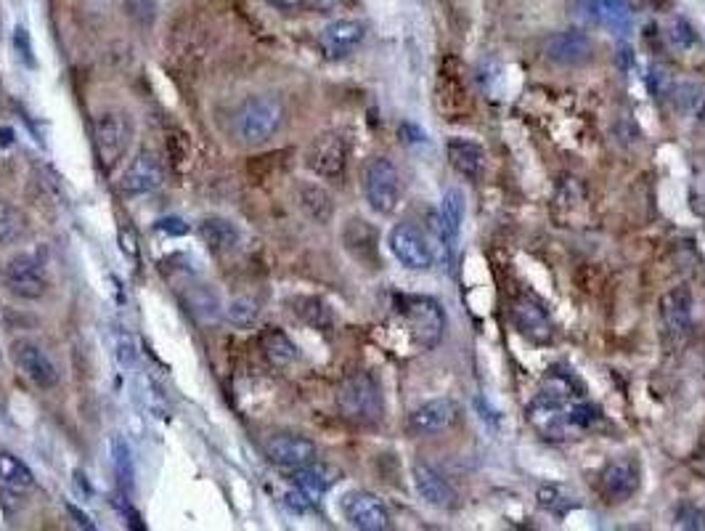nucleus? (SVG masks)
Listing matches in <instances>:
<instances>
[{"label": "nucleus", "mask_w": 705, "mask_h": 531, "mask_svg": "<svg viewBox=\"0 0 705 531\" xmlns=\"http://www.w3.org/2000/svg\"><path fill=\"white\" fill-rule=\"evenodd\" d=\"M199 234L204 245L215 252H231L239 245V229L229 218H204L199 223Z\"/></svg>", "instance_id": "26"}, {"label": "nucleus", "mask_w": 705, "mask_h": 531, "mask_svg": "<svg viewBox=\"0 0 705 531\" xmlns=\"http://www.w3.org/2000/svg\"><path fill=\"white\" fill-rule=\"evenodd\" d=\"M395 311L403 319L406 329L411 332L414 343L425 351L435 348L443 340L446 332V311L443 306L428 295H398Z\"/></svg>", "instance_id": "2"}, {"label": "nucleus", "mask_w": 705, "mask_h": 531, "mask_svg": "<svg viewBox=\"0 0 705 531\" xmlns=\"http://www.w3.org/2000/svg\"><path fill=\"white\" fill-rule=\"evenodd\" d=\"M576 14L613 35H628L634 27V11L628 0H576Z\"/></svg>", "instance_id": "13"}, {"label": "nucleus", "mask_w": 705, "mask_h": 531, "mask_svg": "<svg viewBox=\"0 0 705 531\" xmlns=\"http://www.w3.org/2000/svg\"><path fill=\"white\" fill-rule=\"evenodd\" d=\"M343 513L352 529L385 531L390 526V513L377 494L369 491H351L343 499Z\"/></svg>", "instance_id": "15"}, {"label": "nucleus", "mask_w": 705, "mask_h": 531, "mask_svg": "<svg viewBox=\"0 0 705 531\" xmlns=\"http://www.w3.org/2000/svg\"><path fill=\"white\" fill-rule=\"evenodd\" d=\"M311 8H318V11H326V8H332V5H337L340 0H306Z\"/></svg>", "instance_id": "45"}, {"label": "nucleus", "mask_w": 705, "mask_h": 531, "mask_svg": "<svg viewBox=\"0 0 705 531\" xmlns=\"http://www.w3.org/2000/svg\"><path fill=\"white\" fill-rule=\"evenodd\" d=\"M544 59L557 67H584L594 59V41L576 27L551 33L544 41Z\"/></svg>", "instance_id": "12"}, {"label": "nucleus", "mask_w": 705, "mask_h": 531, "mask_svg": "<svg viewBox=\"0 0 705 531\" xmlns=\"http://www.w3.org/2000/svg\"><path fill=\"white\" fill-rule=\"evenodd\" d=\"M306 165L318 178L337 181L348 167V144L340 133H321L306 152Z\"/></svg>", "instance_id": "9"}, {"label": "nucleus", "mask_w": 705, "mask_h": 531, "mask_svg": "<svg viewBox=\"0 0 705 531\" xmlns=\"http://www.w3.org/2000/svg\"><path fill=\"white\" fill-rule=\"evenodd\" d=\"M67 510H70V513H72V516H75V518H78L80 526H85V529H93V524H90V518H88V516H85V513H80V510H78V507H75V505H70V507H67Z\"/></svg>", "instance_id": "44"}, {"label": "nucleus", "mask_w": 705, "mask_h": 531, "mask_svg": "<svg viewBox=\"0 0 705 531\" xmlns=\"http://www.w3.org/2000/svg\"><path fill=\"white\" fill-rule=\"evenodd\" d=\"M337 407L348 422L363 428L377 425L385 414L382 391L369 372H355L343 380V385L337 388Z\"/></svg>", "instance_id": "1"}, {"label": "nucleus", "mask_w": 705, "mask_h": 531, "mask_svg": "<svg viewBox=\"0 0 705 531\" xmlns=\"http://www.w3.org/2000/svg\"><path fill=\"white\" fill-rule=\"evenodd\" d=\"M11 356L19 372L38 388H53L61 377V372L56 367V362L51 359V354L40 346L38 340L22 337L11 346Z\"/></svg>", "instance_id": "8"}, {"label": "nucleus", "mask_w": 705, "mask_h": 531, "mask_svg": "<svg viewBox=\"0 0 705 531\" xmlns=\"http://www.w3.org/2000/svg\"><path fill=\"white\" fill-rule=\"evenodd\" d=\"M284 123V109L271 96L247 99L234 115V133L241 144H266Z\"/></svg>", "instance_id": "4"}, {"label": "nucleus", "mask_w": 705, "mask_h": 531, "mask_svg": "<svg viewBox=\"0 0 705 531\" xmlns=\"http://www.w3.org/2000/svg\"><path fill=\"white\" fill-rule=\"evenodd\" d=\"M226 319H229V325H234L236 329L255 327L258 319H260V306H258V300H252V298H236V300H231V303L226 306Z\"/></svg>", "instance_id": "32"}, {"label": "nucleus", "mask_w": 705, "mask_h": 531, "mask_svg": "<svg viewBox=\"0 0 705 531\" xmlns=\"http://www.w3.org/2000/svg\"><path fill=\"white\" fill-rule=\"evenodd\" d=\"M24 229V221H22V213L14 207V204L3 203L0 200V245H8L14 242Z\"/></svg>", "instance_id": "34"}, {"label": "nucleus", "mask_w": 705, "mask_h": 531, "mask_svg": "<svg viewBox=\"0 0 705 531\" xmlns=\"http://www.w3.org/2000/svg\"><path fill=\"white\" fill-rule=\"evenodd\" d=\"M3 285L19 298L35 300L48 289V269L38 252H19L3 266Z\"/></svg>", "instance_id": "6"}, {"label": "nucleus", "mask_w": 705, "mask_h": 531, "mask_svg": "<svg viewBox=\"0 0 705 531\" xmlns=\"http://www.w3.org/2000/svg\"><path fill=\"white\" fill-rule=\"evenodd\" d=\"M437 107L446 115V120H459L472 112L465 67L456 59H443V67L437 72Z\"/></svg>", "instance_id": "7"}, {"label": "nucleus", "mask_w": 705, "mask_h": 531, "mask_svg": "<svg viewBox=\"0 0 705 531\" xmlns=\"http://www.w3.org/2000/svg\"><path fill=\"white\" fill-rule=\"evenodd\" d=\"M0 484L19 494V491H30L35 487V476L19 457L0 451Z\"/></svg>", "instance_id": "28"}, {"label": "nucleus", "mask_w": 705, "mask_h": 531, "mask_svg": "<svg viewBox=\"0 0 705 531\" xmlns=\"http://www.w3.org/2000/svg\"><path fill=\"white\" fill-rule=\"evenodd\" d=\"M676 526L679 529H692V531H703L705 529V513L695 505H682L676 510Z\"/></svg>", "instance_id": "38"}, {"label": "nucleus", "mask_w": 705, "mask_h": 531, "mask_svg": "<svg viewBox=\"0 0 705 531\" xmlns=\"http://www.w3.org/2000/svg\"><path fill=\"white\" fill-rule=\"evenodd\" d=\"M411 479H414V487L419 491V497L432 505V507H440V510H448L454 502H456V491L451 489V484L437 473L432 470L430 465L425 462H417L411 468Z\"/></svg>", "instance_id": "21"}, {"label": "nucleus", "mask_w": 705, "mask_h": 531, "mask_svg": "<svg viewBox=\"0 0 705 531\" xmlns=\"http://www.w3.org/2000/svg\"><path fill=\"white\" fill-rule=\"evenodd\" d=\"M266 457L278 465V468H287V470H297L303 465H311L315 457H318V450L311 439L306 436H292V433H281V436H274L268 444H266Z\"/></svg>", "instance_id": "18"}, {"label": "nucleus", "mask_w": 705, "mask_h": 531, "mask_svg": "<svg viewBox=\"0 0 705 531\" xmlns=\"http://www.w3.org/2000/svg\"><path fill=\"white\" fill-rule=\"evenodd\" d=\"M639 489V468L628 460H616L602 473V491L610 502H626Z\"/></svg>", "instance_id": "22"}, {"label": "nucleus", "mask_w": 705, "mask_h": 531, "mask_svg": "<svg viewBox=\"0 0 705 531\" xmlns=\"http://www.w3.org/2000/svg\"><path fill=\"white\" fill-rule=\"evenodd\" d=\"M284 502H287V507L289 510H295V513H308L311 507H314V497L308 494V491H303L300 487L295 491H289L287 497H284Z\"/></svg>", "instance_id": "40"}, {"label": "nucleus", "mask_w": 705, "mask_h": 531, "mask_svg": "<svg viewBox=\"0 0 705 531\" xmlns=\"http://www.w3.org/2000/svg\"><path fill=\"white\" fill-rule=\"evenodd\" d=\"M528 420H531V425H533L541 436L554 439V441H557V439H568V436L573 433V425H570V420H568L565 399H559V396H554V394H549V391H541V394L531 402Z\"/></svg>", "instance_id": "14"}, {"label": "nucleus", "mask_w": 705, "mask_h": 531, "mask_svg": "<svg viewBox=\"0 0 705 531\" xmlns=\"http://www.w3.org/2000/svg\"><path fill=\"white\" fill-rule=\"evenodd\" d=\"M668 41L673 43L676 48H692L695 43H698V33H695V27L684 19V16H673L671 22H668Z\"/></svg>", "instance_id": "35"}, {"label": "nucleus", "mask_w": 705, "mask_h": 531, "mask_svg": "<svg viewBox=\"0 0 705 531\" xmlns=\"http://www.w3.org/2000/svg\"><path fill=\"white\" fill-rule=\"evenodd\" d=\"M133 136H136V125H133V118L122 109H107L101 112L96 120H93V147H96V157L101 167L109 173L115 170L130 144H133Z\"/></svg>", "instance_id": "3"}, {"label": "nucleus", "mask_w": 705, "mask_h": 531, "mask_svg": "<svg viewBox=\"0 0 705 531\" xmlns=\"http://www.w3.org/2000/svg\"><path fill=\"white\" fill-rule=\"evenodd\" d=\"M459 417V407L451 399H432L409 417V433L414 436H435L451 428Z\"/></svg>", "instance_id": "20"}, {"label": "nucleus", "mask_w": 705, "mask_h": 531, "mask_svg": "<svg viewBox=\"0 0 705 531\" xmlns=\"http://www.w3.org/2000/svg\"><path fill=\"white\" fill-rule=\"evenodd\" d=\"M127 14L138 22V24H152L157 19V3L155 0H125Z\"/></svg>", "instance_id": "37"}, {"label": "nucleus", "mask_w": 705, "mask_h": 531, "mask_svg": "<svg viewBox=\"0 0 705 531\" xmlns=\"http://www.w3.org/2000/svg\"><path fill=\"white\" fill-rule=\"evenodd\" d=\"M292 481L295 487H300L303 491H308L314 499H318L321 494L332 489L337 481H340V470L332 468V465H321V462H311V465H303L292 473Z\"/></svg>", "instance_id": "24"}, {"label": "nucleus", "mask_w": 705, "mask_h": 531, "mask_svg": "<svg viewBox=\"0 0 705 531\" xmlns=\"http://www.w3.org/2000/svg\"><path fill=\"white\" fill-rule=\"evenodd\" d=\"M512 325L525 340H531L536 346H547L554 337V325H551L549 314L533 298H517L512 303Z\"/></svg>", "instance_id": "17"}, {"label": "nucleus", "mask_w": 705, "mask_h": 531, "mask_svg": "<svg viewBox=\"0 0 705 531\" xmlns=\"http://www.w3.org/2000/svg\"><path fill=\"white\" fill-rule=\"evenodd\" d=\"M599 407H594L591 402H578V404H573V407L568 409V420H570V425H573V431H587L591 428L597 420H599Z\"/></svg>", "instance_id": "36"}, {"label": "nucleus", "mask_w": 705, "mask_h": 531, "mask_svg": "<svg viewBox=\"0 0 705 531\" xmlns=\"http://www.w3.org/2000/svg\"><path fill=\"white\" fill-rule=\"evenodd\" d=\"M343 240H345V247L351 250L358 261L377 263V232L366 221H351L345 234H343Z\"/></svg>", "instance_id": "27"}, {"label": "nucleus", "mask_w": 705, "mask_h": 531, "mask_svg": "<svg viewBox=\"0 0 705 531\" xmlns=\"http://www.w3.org/2000/svg\"><path fill=\"white\" fill-rule=\"evenodd\" d=\"M164 181V167L159 163L155 152H141L136 160L125 167L122 178H119V189L127 197H141V194H152L157 192Z\"/></svg>", "instance_id": "16"}, {"label": "nucleus", "mask_w": 705, "mask_h": 531, "mask_svg": "<svg viewBox=\"0 0 705 531\" xmlns=\"http://www.w3.org/2000/svg\"><path fill=\"white\" fill-rule=\"evenodd\" d=\"M263 351L268 356V362L274 367H289L295 359H297V348L295 343L281 332V329H268L263 335Z\"/></svg>", "instance_id": "30"}, {"label": "nucleus", "mask_w": 705, "mask_h": 531, "mask_svg": "<svg viewBox=\"0 0 705 531\" xmlns=\"http://www.w3.org/2000/svg\"><path fill=\"white\" fill-rule=\"evenodd\" d=\"M390 252L400 261V266L411 271H428L435 261L430 240L414 223H398L390 232Z\"/></svg>", "instance_id": "10"}, {"label": "nucleus", "mask_w": 705, "mask_h": 531, "mask_svg": "<svg viewBox=\"0 0 705 531\" xmlns=\"http://www.w3.org/2000/svg\"><path fill=\"white\" fill-rule=\"evenodd\" d=\"M446 155H448V163L454 165L456 173H462L465 178L470 181H477L483 175V167H485V152L477 141H470V138H448L446 144Z\"/></svg>", "instance_id": "23"}, {"label": "nucleus", "mask_w": 705, "mask_h": 531, "mask_svg": "<svg viewBox=\"0 0 705 531\" xmlns=\"http://www.w3.org/2000/svg\"><path fill=\"white\" fill-rule=\"evenodd\" d=\"M539 505H541L544 510H549L551 516H557V518L568 516V510L576 507V502L565 494V489H559V487H541V489H539Z\"/></svg>", "instance_id": "33"}, {"label": "nucleus", "mask_w": 705, "mask_h": 531, "mask_svg": "<svg viewBox=\"0 0 705 531\" xmlns=\"http://www.w3.org/2000/svg\"><path fill=\"white\" fill-rule=\"evenodd\" d=\"M119 250L127 255V258H138V237H136V232H133V226L130 223H122L119 226Z\"/></svg>", "instance_id": "41"}, {"label": "nucleus", "mask_w": 705, "mask_h": 531, "mask_svg": "<svg viewBox=\"0 0 705 531\" xmlns=\"http://www.w3.org/2000/svg\"><path fill=\"white\" fill-rule=\"evenodd\" d=\"M366 38V27L363 22H355V19H337L332 24L324 27L321 33V51L326 59H345L351 56L352 51L363 43Z\"/></svg>", "instance_id": "19"}, {"label": "nucleus", "mask_w": 705, "mask_h": 531, "mask_svg": "<svg viewBox=\"0 0 705 531\" xmlns=\"http://www.w3.org/2000/svg\"><path fill=\"white\" fill-rule=\"evenodd\" d=\"M297 204H300V210H303L311 221H315V223H329L332 215H334V200H332V194H329L324 186L311 184V181H306V184L297 186Z\"/></svg>", "instance_id": "25"}, {"label": "nucleus", "mask_w": 705, "mask_h": 531, "mask_svg": "<svg viewBox=\"0 0 705 531\" xmlns=\"http://www.w3.org/2000/svg\"><path fill=\"white\" fill-rule=\"evenodd\" d=\"M14 45H16V53L22 56V62H24L27 67H33V64H35V56H33V43H30V35H27V30H24V27H16V30H14Z\"/></svg>", "instance_id": "39"}, {"label": "nucleus", "mask_w": 705, "mask_h": 531, "mask_svg": "<svg viewBox=\"0 0 705 531\" xmlns=\"http://www.w3.org/2000/svg\"><path fill=\"white\" fill-rule=\"evenodd\" d=\"M112 465H115V476H118L122 491L133 489V479H136L133 451L122 436H112Z\"/></svg>", "instance_id": "31"}, {"label": "nucleus", "mask_w": 705, "mask_h": 531, "mask_svg": "<svg viewBox=\"0 0 705 531\" xmlns=\"http://www.w3.org/2000/svg\"><path fill=\"white\" fill-rule=\"evenodd\" d=\"M157 232H167V234H186L189 223H183L181 218H162L157 221Z\"/></svg>", "instance_id": "42"}, {"label": "nucleus", "mask_w": 705, "mask_h": 531, "mask_svg": "<svg viewBox=\"0 0 705 531\" xmlns=\"http://www.w3.org/2000/svg\"><path fill=\"white\" fill-rule=\"evenodd\" d=\"M268 3H271L274 8H278V11H287V14H289V11H297L306 0H268Z\"/></svg>", "instance_id": "43"}, {"label": "nucleus", "mask_w": 705, "mask_h": 531, "mask_svg": "<svg viewBox=\"0 0 705 531\" xmlns=\"http://www.w3.org/2000/svg\"><path fill=\"white\" fill-rule=\"evenodd\" d=\"M692 329V295L687 287H673L661 298V332L668 346H682Z\"/></svg>", "instance_id": "11"}, {"label": "nucleus", "mask_w": 705, "mask_h": 531, "mask_svg": "<svg viewBox=\"0 0 705 531\" xmlns=\"http://www.w3.org/2000/svg\"><path fill=\"white\" fill-rule=\"evenodd\" d=\"M363 194L371 210L390 215L400 203V173L388 157H374L363 170Z\"/></svg>", "instance_id": "5"}, {"label": "nucleus", "mask_w": 705, "mask_h": 531, "mask_svg": "<svg viewBox=\"0 0 705 531\" xmlns=\"http://www.w3.org/2000/svg\"><path fill=\"white\" fill-rule=\"evenodd\" d=\"M292 306H295L292 311H295L306 325H311V327L332 329V325H334V314H332V308H329L321 298H311V295L295 298Z\"/></svg>", "instance_id": "29"}]
</instances>
